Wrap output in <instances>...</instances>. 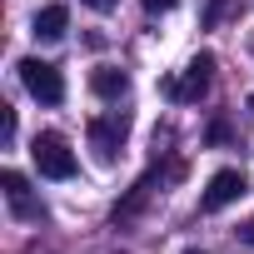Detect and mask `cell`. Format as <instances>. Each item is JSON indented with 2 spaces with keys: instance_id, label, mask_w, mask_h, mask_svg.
I'll return each mask as SVG.
<instances>
[{
  "instance_id": "1",
  "label": "cell",
  "mask_w": 254,
  "mask_h": 254,
  "mask_svg": "<svg viewBox=\"0 0 254 254\" xmlns=\"http://www.w3.org/2000/svg\"><path fill=\"white\" fill-rule=\"evenodd\" d=\"M30 155H35V170H40L45 180H70V175H75V150H70V140L55 135V130H40L35 145H30Z\"/></svg>"
},
{
  "instance_id": "2",
  "label": "cell",
  "mask_w": 254,
  "mask_h": 254,
  "mask_svg": "<svg viewBox=\"0 0 254 254\" xmlns=\"http://www.w3.org/2000/svg\"><path fill=\"white\" fill-rule=\"evenodd\" d=\"M20 80H25V90H30L40 105H60V100H65V80H60V70H55L50 60L25 55V60H20Z\"/></svg>"
},
{
  "instance_id": "3",
  "label": "cell",
  "mask_w": 254,
  "mask_h": 254,
  "mask_svg": "<svg viewBox=\"0 0 254 254\" xmlns=\"http://www.w3.org/2000/svg\"><path fill=\"white\" fill-rule=\"evenodd\" d=\"M125 135H130V120H125L120 110H115V115H95V120H90V150H95V160L110 165V160L120 155Z\"/></svg>"
},
{
  "instance_id": "4",
  "label": "cell",
  "mask_w": 254,
  "mask_h": 254,
  "mask_svg": "<svg viewBox=\"0 0 254 254\" xmlns=\"http://www.w3.org/2000/svg\"><path fill=\"white\" fill-rule=\"evenodd\" d=\"M209 80H214V55H194L190 70H185V80H165V95L180 100V105H190V100H199L209 90Z\"/></svg>"
},
{
  "instance_id": "5",
  "label": "cell",
  "mask_w": 254,
  "mask_h": 254,
  "mask_svg": "<svg viewBox=\"0 0 254 254\" xmlns=\"http://www.w3.org/2000/svg\"><path fill=\"white\" fill-rule=\"evenodd\" d=\"M244 190H249V180H244L239 170H219V175L204 185V199H199V204H204V209H224V204H234Z\"/></svg>"
},
{
  "instance_id": "6",
  "label": "cell",
  "mask_w": 254,
  "mask_h": 254,
  "mask_svg": "<svg viewBox=\"0 0 254 254\" xmlns=\"http://www.w3.org/2000/svg\"><path fill=\"white\" fill-rule=\"evenodd\" d=\"M0 185H5V199H10V209H15L20 219H40V214H45V209L35 204V194H30V180H25L20 170H5Z\"/></svg>"
},
{
  "instance_id": "7",
  "label": "cell",
  "mask_w": 254,
  "mask_h": 254,
  "mask_svg": "<svg viewBox=\"0 0 254 254\" xmlns=\"http://www.w3.org/2000/svg\"><path fill=\"white\" fill-rule=\"evenodd\" d=\"M90 90L100 100H120L125 90H130V75H125L120 65H100V70H90Z\"/></svg>"
},
{
  "instance_id": "8",
  "label": "cell",
  "mask_w": 254,
  "mask_h": 254,
  "mask_svg": "<svg viewBox=\"0 0 254 254\" xmlns=\"http://www.w3.org/2000/svg\"><path fill=\"white\" fill-rule=\"evenodd\" d=\"M70 30V10L65 5H45V10H35V35L40 40H60Z\"/></svg>"
},
{
  "instance_id": "9",
  "label": "cell",
  "mask_w": 254,
  "mask_h": 254,
  "mask_svg": "<svg viewBox=\"0 0 254 254\" xmlns=\"http://www.w3.org/2000/svg\"><path fill=\"white\" fill-rule=\"evenodd\" d=\"M150 194H155V175H145V180H140V185L130 190V199H120V204H115V224L135 219V214L145 209V199H150Z\"/></svg>"
},
{
  "instance_id": "10",
  "label": "cell",
  "mask_w": 254,
  "mask_h": 254,
  "mask_svg": "<svg viewBox=\"0 0 254 254\" xmlns=\"http://www.w3.org/2000/svg\"><path fill=\"white\" fill-rule=\"evenodd\" d=\"M175 5H180V0H145V10H150V15H160V10H175Z\"/></svg>"
},
{
  "instance_id": "11",
  "label": "cell",
  "mask_w": 254,
  "mask_h": 254,
  "mask_svg": "<svg viewBox=\"0 0 254 254\" xmlns=\"http://www.w3.org/2000/svg\"><path fill=\"white\" fill-rule=\"evenodd\" d=\"M224 10H229V0H209V15H204V20H209V25H214V20H219V15H224Z\"/></svg>"
},
{
  "instance_id": "12",
  "label": "cell",
  "mask_w": 254,
  "mask_h": 254,
  "mask_svg": "<svg viewBox=\"0 0 254 254\" xmlns=\"http://www.w3.org/2000/svg\"><path fill=\"white\" fill-rule=\"evenodd\" d=\"M85 5H90V10H115L120 0H85Z\"/></svg>"
},
{
  "instance_id": "13",
  "label": "cell",
  "mask_w": 254,
  "mask_h": 254,
  "mask_svg": "<svg viewBox=\"0 0 254 254\" xmlns=\"http://www.w3.org/2000/svg\"><path fill=\"white\" fill-rule=\"evenodd\" d=\"M249 239H254V224H249Z\"/></svg>"
}]
</instances>
